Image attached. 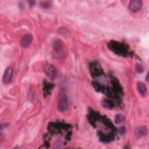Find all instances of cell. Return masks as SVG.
Listing matches in <instances>:
<instances>
[{
  "instance_id": "1",
  "label": "cell",
  "mask_w": 149,
  "mask_h": 149,
  "mask_svg": "<svg viewBox=\"0 0 149 149\" xmlns=\"http://www.w3.org/2000/svg\"><path fill=\"white\" fill-rule=\"evenodd\" d=\"M44 72L47 76L51 79H54L56 76L57 71L56 68L51 64L47 63L44 66Z\"/></svg>"
},
{
  "instance_id": "2",
  "label": "cell",
  "mask_w": 149,
  "mask_h": 149,
  "mask_svg": "<svg viewBox=\"0 0 149 149\" xmlns=\"http://www.w3.org/2000/svg\"><path fill=\"white\" fill-rule=\"evenodd\" d=\"M142 2L140 0H133L129 2V9L133 12H138L142 6Z\"/></svg>"
},
{
  "instance_id": "3",
  "label": "cell",
  "mask_w": 149,
  "mask_h": 149,
  "mask_svg": "<svg viewBox=\"0 0 149 149\" xmlns=\"http://www.w3.org/2000/svg\"><path fill=\"white\" fill-rule=\"evenodd\" d=\"M64 45L63 42L59 39L55 40L53 41L52 48L54 51L58 54H62L64 50Z\"/></svg>"
},
{
  "instance_id": "4",
  "label": "cell",
  "mask_w": 149,
  "mask_h": 149,
  "mask_svg": "<svg viewBox=\"0 0 149 149\" xmlns=\"http://www.w3.org/2000/svg\"><path fill=\"white\" fill-rule=\"evenodd\" d=\"M147 134V129L144 125L139 126L135 129L134 135L137 139H139L143 136H145Z\"/></svg>"
},
{
  "instance_id": "5",
  "label": "cell",
  "mask_w": 149,
  "mask_h": 149,
  "mask_svg": "<svg viewBox=\"0 0 149 149\" xmlns=\"http://www.w3.org/2000/svg\"><path fill=\"white\" fill-rule=\"evenodd\" d=\"M13 74V69L11 66L8 67L3 75V81L5 84H8L11 81Z\"/></svg>"
},
{
  "instance_id": "6",
  "label": "cell",
  "mask_w": 149,
  "mask_h": 149,
  "mask_svg": "<svg viewBox=\"0 0 149 149\" xmlns=\"http://www.w3.org/2000/svg\"><path fill=\"white\" fill-rule=\"evenodd\" d=\"M33 40V36L30 34H25L22 38L20 45L23 48L28 47Z\"/></svg>"
},
{
  "instance_id": "7",
  "label": "cell",
  "mask_w": 149,
  "mask_h": 149,
  "mask_svg": "<svg viewBox=\"0 0 149 149\" xmlns=\"http://www.w3.org/2000/svg\"><path fill=\"white\" fill-rule=\"evenodd\" d=\"M68 99L66 98V97L64 96L62 97L59 102H58V109L59 112H64L65 111H66L68 108Z\"/></svg>"
},
{
  "instance_id": "8",
  "label": "cell",
  "mask_w": 149,
  "mask_h": 149,
  "mask_svg": "<svg viewBox=\"0 0 149 149\" xmlns=\"http://www.w3.org/2000/svg\"><path fill=\"white\" fill-rule=\"evenodd\" d=\"M137 88L139 91V93L141 95H145L147 92V87L146 84L142 82L138 83L137 84Z\"/></svg>"
},
{
  "instance_id": "9",
  "label": "cell",
  "mask_w": 149,
  "mask_h": 149,
  "mask_svg": "<svg viewBox=\"0 0 149 149\" xmlns=\"http://www.w3.org/2000/svg\"><path fill=\"white\" fill-rule=\"evenodd\" d=\"M101 104L104 108H112L113 107L112 102L107 99L103 100L102 101Z\"/></svg>"
},
{
  "instance_id": "10",
  "label": "cell",
  "mask_w": 149,
  "mask_h": 149,
  "mask_svg": "<svg viewBox=\"0 0 149 149\" xmlns=\"http://www.w3.org/2000/svg\"><path fill=\"white\" fill-rule=\"evenodd\" d=\"M123 120H124V116L122 114L118 113L115 115V122L116 123H120L122 122Z\"/></svg>"
},
{
  "instance_id": "11",
  "label": "cell",
  "mask_w": 149,
  "mask_h": 149,
  "mask_svg": "<svg viewBox=\"0 0 149 149\" xmlns=\"http://www.w3.org/2000/svg\"><path fill=\"white\" fill-rule=\"evenodd\" d=\"M40 5L41 8H44V9H48L51 6V4L48 1H43V2H40Z\"/></svg>"
},
{
  "instance_id": "12",
  "label": "cell",
  "mask_w": 149,
  "mask_h": 149,
  "mask_svg": "<svg viewBox=\"0 0 149 149\" xmlns=\"http://www.w3.org/2000/svg\"><path fill=\"white\" fill-rule=\"evenodd\" d=\"M136 70L138 73H141L143 71V67L141 65L137 64L136 66Z\"/></svg>"
},
{
  "instance_id": "13",
  "label": "cell",
  "mask_w": 149,
  "mask_h": 149,
  "mask_svg": "<svg viewBox=\"0 0 149 149\" xmlns=\"http://www.w3.org/2000/svg\"><path fill=\"white\" fill-rule=\"evenodd\" d=\"M125 130H126V129L125 127H120L119 129V131L120 132V133L121 134H123L125 132Z\"/></svg>"
},
{
  "instance_id": "14",
  "label": "cell",
  "mask_w": 149,
  "mask_h": 149,
  "mask_svg": "<svg viewBox=\"0 0 149 149\" xmlns=\"http://www.w3.org/2000/svg\"><path fill=\"white\" fill-rule=\"evenodd\" d=\"M29 5L30 6H34V3H35V2L34 1H29Z\"/></svg>"
}]
</instances>
